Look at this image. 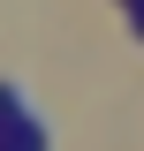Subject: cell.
<instances>
[{
	"label": "cell",
	"mask_w": 144,
	"mask_h": 151,
	"mask_svg": "<svg viewBox=\"0 0 144 151\" xmlns=\"http://www.w3.org/2000/svg\"><path fill=\"white\" fill-rule=\"evenodd\" d=\"M0 144H46V121L23 113V91H15V83H0Z\"/></svg>",
	"instance_id": "obj_1"
}]
</instances>
